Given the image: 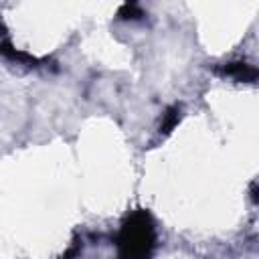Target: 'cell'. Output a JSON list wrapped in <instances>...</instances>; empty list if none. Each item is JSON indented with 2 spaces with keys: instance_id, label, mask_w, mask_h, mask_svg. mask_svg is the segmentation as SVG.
Instances as JSON below:
<instances>
[{
  "instance_id": "1",
  "label": "cell",
  "mask_w": 259,
  "mask_h": 259,
  "mask_svg": "<svg viewBox=\"0 0 259 259\" xmlns=\"http://www.w3.org/2000/svg\"><path fill=\"white\" fill-rule=\"evenodd\" d=\"M156 249V227L152 214L144 208H136L127 214L117 233L119 259H152Z\"/></svg>"
},
{
  "instance_id": "2",
  "label": "cell",
  "mask_w": 259,
  "mask_h": 259,
  "mask_svg": "<svg viewBox=\"0 0 259 259\" xmlns=\"http://www.w3.org/2000/svg\"><path fill=\"white\" fill-rule=\"evenodd\" d=\"M223 73L231 75V77H235L239 81H253L255 75H257V71L247 63H229L227 67H223Z\"/></svg>"
}]
</instances>
